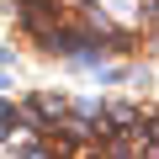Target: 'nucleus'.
I'll list each match as a JSON object with an SVG mask.
<instances>
[{"mask_svg":"<svg viewBox=\"0 0 159 159\" xmlns=\"http://www.w3.org/2000/svg\"><path fill=\"white\" fill-rule=\"evenodd\" d=\"M16 127H21V106L16 101H0V143H6Z\"/></svg>","mask_w":159,"mask_h":159,"instance_id":"f257e3e1","label":"nucleus"},{"mask_svg":"<svg viewBox=\"0 0 159 159\" xmlns=\"http://www.w3.org/2000/svg\"><path fill=\"white\" fill-rule=\"evenodd\" d=\"M58 0H21V11H53Z\"/></svg>","mask_w":159,"mask_h":159,"instance_id":"f03ea898","label":"nucleus"}]
</instances>
